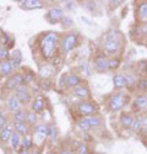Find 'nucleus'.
I'll list each match as a JSON object with an SVG mask.
<instances>
[{
  "instance_id": "1",
  "label": "nucleus",
  "mask_w": 147,
  "mask_h": 154,
  "mask_svg": "<svg viewBox=\"0 0 147 154\" xmlns=\"http://www.w3.org/2000/svg\"><path fill=\"white\" fill-rule=\"evenodd\" d=\"M56 45H58V35L55 32H49L48 35H45L41 43L43 56L48 59L53 58L56 51Z\"/></svg>"
},
{
  "instance_id": "2",
  "label": "nucleus",
  "mask_w": 147,
  "mask_h": 154,
  "mask_svg": "<svg viewBox=\"0 0 147 154\" xmlns=\"http://www.w3.org/2000/svg\"><path fill=\"white\" fill-rule=\"evenodd\" d=\"M104 51L109 54H115L119 48H120V40H119V36L117 32H112L109 33L108 37L105 38L104 41Z\"/></svg>"
},
{
  "instance_id": "3",
  "label": "nucleus",
  "mask_w": 147,
  "mask_h": 154,
  "mask_svg": "<svg viewBox=\"0 0 147 154\" xmlns=\"http://www.w3.org/2000/svg\"><path fill=\"white\" fill-rule=\"evenodd\" d=\"M76 42H77V35L76 33H69L65 37H63V40H61V49L68 53L75 47Z\"/></svg>"
},
{
  "instance_id": "4",
  "label": "nucleus",
  "mask_w": 147,
  "mask_h": 154,
  "mask_svg": "<svg viewBox=\"0 0 147 154\" xmlns=\"http://www.w3.org/2000/svg\"><path fill=\"white\" fill-rule=\"evenodd\" d=\"M124 105H125V95L121 93L113 95L109 101V107L112 111H119L120 109L124 107Z\"/></svg>"
},
{
  "instance_id": "5",
  "label": "nucleus",
  "mask_w": 147,
  "mask_h": 154,
  "mask_svg": "<svg viewBox=\"0 0 147 154\" xmlns=\"http://www.w3.org/2000/svg\"><path fill=\"white\" fill-rule=\"evenodd\" d=\"M77 110H79V112L82 115V116H86V117L92 116V115L96 112L94 105H92L91 102H87V101L80 102L79 106H77Z\"/></svg>"
},
{
  "instance_id": "6",
  "label": "nucleus",
  "mask_w": 147,
  "mask_h": 154,
  "mask_svg": "<svg viewBox=\"0 0 147 154\" xmlns=\"http://www.w3.org/2000/svg\"><path fill=\"white\" fill-rule=\"evenodd\" d=\"M94 68H96L97 72H99V73L107 72L109 69V60L103 56L97 57L96 60H94Z\"/></svg>"
},
{
  "instance_id": "7",
  "label": "nucleus",
  "mask_w": 147,
  "mask_h": 154,
  "mask_svg": "<svg viewBox=\"0 0 147 154\" xmlns=\"http://www.w3.org/2000/svg\"><path fill=\"white\" fill-rule=\"evenodd\" d=\"M24 82V76L23 75H21V74H16V75H14V76H11V78L7 80V83H6V86L9 88V89H17L20 85H22V83Z\"/></svg>"
},
{
  "instance_id": "8",
  "label": "nucleus",
  "mask_w": 147,
  "mask_h": 154,
  "mask_svg": "<svg viewBox=\"0 0 147 154\" xmlns=\"http://www.w3.org/2000/svg\"><path fill=\"white\" fill-rule=\"evenodd\" d=\"M48 20L50 22H58L60 19H63L64 14H63V10L61 9H58V8H54V9H50L48 11Z\"/></svg>"
},
{
  "instance_id": "9",
  "label": "nucleus",
  "mask_w": 147,
  "mask_h": 154,
  "mask_svg": "<svg viewBox=\"0 0 147 154\" xmlns=\"http://www.w3.org/2000/svg\"><path fill=\"white\" fill-rule=\"evenodd\" d=\"M16 96L21 102H27L30 100V94L27 91V88L24 85H20L16 89Z\"/></svg>"
},
{
  "instance_id": "10",
  "label": "nucleus",
  "mask_w": 147,
  "mask_h": 154,
  "mask_svg": "<svg viewBox=\"0 0 147 154\" xmlns=\"http://www.w3.org/2000/svg\"><path fill=\"white\" fill-rule=\"evenodd\" d=\"M49 134V127L47 125H38L36 126V138H39L41 140H43Z\"/></svg>"
},
{
  "instance_id": "11",
  "label": "nucleus",
  "mask_w": 147,
  "mask_h": 154,
  "mask_svg": "<svg viewBox=\"0 0 147 154\" xmlns=\"http://www.w3.org/2000/svg\"><path fill=\"white\" fill-rule=\"evenodd\" d=\"M74 94H75L77 97L86 99V97L90 96V90L86 86H83V85H79L76 88H74Z\"/></svg>"
},
{
  "instance_id": "12",
  "label": "nucleus",
  "mask_w": 147,
  "mask_h": 154,
  "mask_svg": "<svg viewBox=\"0 0 147 154\" xmlns=\"http://www.w3.org/2000/svg\"><path fill=\"white\" fill-rule=\"evenodd\" d=\"M113 84H114V88L115 89H122V88L126 85L125 75H122V74H115L113 76Z\"/></svg>"
},
{
  "instance_id": "13",
  "label": "nucleus",
  "mask_w": 147,
  "mask_h": 154,
  "mask_svg": "<svg viewBox=\"0 0 147 154\" xmlns=\"http://www.w3.org/2000/svg\"><path fill=\"white\" fill-rule=\"evenodd\" d=\"M137 16L141 21H147V2H142L137 6Z\"/></svg>"
},
{
  "instance_id": "14",
  "label": "nucleus",
  "mask_w": 147,
  "mask_h": 154,
  "mask_svg": "<svg viewBox=\"0 0 147 154\" xmlns=\"http://www.w3.org/2000/svg\"><path fill=\"white\" fill-rule=\"evenodd\" d=\"M134 105L139 110H146L147 109V96H145V95L137 96L134 100Z\"/></svg>"
},
{
  "instance_id": "15",
  "label": "nucleus",
  "mask_w": 147,
  "mask_h": 154,
  "mask_svg": "<svg viewBox=\"0 0 147 154\" xmlns=\"http://www.w3.org/2000/svg\"><path fill=\"white\" fill-rule=\"evenodd\" d=\"M7 104H9V109H10L11 111L17 112V111H20V109H21V101L17 99V96H11V97L9 99V101H7Z\"/></svg>"
},
{
  "instance_id": "16",
  "label": "nucleus",
  "mask_w": 147,
  "mask_h": 154,
  "mask_svg": "<svg viewBox=\"0 0 147 154\" xmlns=\"http://www.w3.org/2000/svg\"><path fill=\"white\" fill-rule=\"evenodd\" d=\"M12 133H14L12 132V128L10 126H5L1 130V132H0V140L1 142H7V140H10Z\"/></svg>"
},
{
  "instance_id": "17",
  "label": "nucleus",
  "mask_w": 147,
  "mask_h": 154,
  "mask_svg": "<svg viewBox=\"0 0 147 154\" xmlns=\"http://www.w3.org/2000/svg\"><path fill=\"white\" fill-rule=\"evenodd\" d=\"M21 60H22V56H21V52L19 49H15L14 52L11 53V64L12 67H19L21 64Z\"/></svg>"
},
{
  "instance_id": "18",
  "label": "nucleus",
  "mask_w": 147,
  "mask_h": 154,
  "mask_svg": "<svg viewBox=\"0 0 147 154\" xmlns=\"http://www.w3.org/2000/svg\"><path fill=\"white\" fill-rule=\"evenodd\" d=\"M12 70V64L11 62L9 60H3L1 63H0V74L3 75H9Z\"/></svg>"
},
{
  "instance_id": "19",
  "label": "nucleus",
  "mask_w": 147,
  "mask_h": 154,
  "mask_svg": "<svg viewBox=\"0 0 147 154\" xmlns=\"http://www.w3.org/2000/svg\"><path fill=\"white\" fill-rule=\"evenodd\" d=\"M134 121H135V119L129 113H124V115H121L120 116V123L124 127H131Z\"/></svg>"
},
{
  "instance_id": "20",
  "label": "nucleus",
  "mask_w": 147,
  "mask_h": 154,
  "mask_svg": "<svg viewBox=\"0 0 147 154\" xmlns=\"http://www.w3.org/2000/svg\"><path fill=\"white\" fill-rule=\"evenodd\" d=\"M23 6L26 9H41L43 8V3L38 0H26L23 2Z\"/></svg>"
},
{
  "instance_id": "21",
  "label": "nucleus",
  "mask_w": 147,
  "mask_h": 154,
  "mask_svg": "<svg viewBox=\"0 0 147 154\" xmlns=\"http://www.w3.org/2000/svg\"><path fill=\"white\" fill-rule=\"evenodd\" d=\"M83 120H85L86 123L90 126V128H91V127H98V126H101V123H102L101 119H98V117H96V116H88V117H86V119H83Z\"/></svg>"
},
{
  "instance_id": "22",
  "label": "nucleus",
  "mask_w": 147,
  "mask_h": 154,
  "mask_svg": "<svg viewBox=\"0 0 147 154\" xmlns=\"http://www.w3.org/2000/svg\"><path fill=\"white\" fill-rule=\"evenodd\" d=\"M15 130H16V132L19 134L26 136L28 133V127H27V125L24 122H16L15 123Z\"/></svg>"
},
{
  "instance_id": "23",
  "label": "nucleus",
  "mask_w": 147,
  "mask_h": 154,
  "mask_svg": "<svg viewBox=\"0 0 147 154\" xmlns=\"http://www.w3.org/2000/svg\"><path fill=\"white\" fill-rule=\"evenodd\" d=\"M66 84H68L69 86H71V88H76V86L80 85V78H79L77 75H75V74H70V75L68 76Z\"/></svg>"
},
{
  "instance_id": "24",
  "label": "nucleus",
  "mask_w": 147,
  "mask_h": 154,
  "mask_svg": "<svg viewBox=\"0 0 147 154\" xmlns=\"http://www.w3.org/2000/svg\"><path fill=\"white\" fill-rule=\"evenodd\" d=\"M43 107H44V101H43L42 97H38V99H36V100L33 101V104H32V109H33V111L39 112V111L43 110Z\"/></svg>"
},
{
  "instance_id": "25",
  "label": "nucleus",
  "mask_w": 147,
  "mask_h": 154,
  "mask_svg": "<svg viewBox=\"0 0 147 154\" xmlns=\"http://www.w3.org/2000/svg\"><path fill=\"white\" fill-rule=\"evenodd\" d=\"M10 144H11V147L14 148V149H16L20 146V134L17 132L12 133V136L10 138Z\"/></svg>"
},
{
  "instance_id": "26",
  "label": "nucleus",
  "mask_w": 147,
  "mask_h": 154,
  "mask_svg": "<svg viewBox=\"0 0 147 154\" xmlns=\"http://www.w3.org/2000/svg\"><path fill=\"white\" fill-rule=\"evenodd\" d=\"M26 116L27 113H24L23 111H17L14 113V121L15 123L16 122H24V120H26Z\"/></svg>"
},
{
  "instance_id": "27",
  "label": "nucleus",
  "mask_w": 147,
  "mask_h": 154,
  "mask_svg": "<svg viewBox=\"0 0 147 154\" xmlns=\"http://www.w3.org/2000/svg\"><path fill=\"white\" fill-rule=\"evenodd\" d=\"M137 72L141 75H147V60H141L137 64Z\"/></svg>"
},
{
  "instance_id": "28",
  "label": "nucleus",
  "mask_w": 147,
  "mask_h": 154,
  "mask_svg": "<svg viewBox=\"0 0 147 154\" xmlns=\"http://www.w3.org/2000/svg\"><path fill=\"white\" fill-rule=\"evenodd\" d=\"M137 89L141 91H147V78H142L137 82Z\"/></svg>"
},
{
  "instance_id": "29",
  "label": "nucleus",
  "mask_w": 147,
  "mask_h": 154,
  "mask_svg": "<svg viewBox=\"0 0 147 154\" xmlns=\"http://www.w3.org/2000/svg\"><path fill=\"white\" fill-rule=\"evenodd\" d=\"M22 146H23V149L28 150V149L32 147V140H31V138L24 137V138H23V140H22Z\"/></svg>"
},
{
  "instance_id": "30",
  "label": "nucleus",
  "mask_w": 147,
  "mask_h": 154,
  "mask_svg": "<svg viewBox=\"0 0 147 154\" xmlns=\"http://www.w3.org/2000/svg\"><path fill=\"white\" fill-rule=\"evenodd\" d=\"M36 113L34 112H27V116H26V121L28 123H34L36 122Z\"/></svg>"
},
{
  "instance_id": "31",
  "label": "nucleus",
  "mask_w": 147,
  "mask_h": 154,
  "mask_svg": "<svg viewBox=\"0 0 147 154\" xmlns=\"http://www.w3.org/2000/svg\"><path fill=\"white\" fill-rule=\"evenodd\" d=\"M119 59H110L109 60V68L110 69H115V68H118L119 67Z\"/></svg>"
},
{
  "instance_id": "32",
  "label": "nucleus",
  "mask_w": 147,
  "mask_h": 154,
  "mask_svg": "<svg viewBox=\"0 0 147 154\" xmlns=\"http://www.w3.org/2000/svg\"><path fill=\"white\" fill-rule=\"evenodd\" d=\"M7 57H9V52H7V49H6L5 47H1V48H0V58L5 60Z\"/></svg>"
},
{
  "instance_id": "33",
  "label": "nucleus",
  "mask_w": 147,
  "mask_h": 154,
  "mask_svg": "<svg viewBox=\"0 0 147 154\" xmlns=\"http://www.w3.org/2000/svg\"><path fill=\"white\" fill-rule=\"evenodd\" d=\"M77 154H87V147H86V144L81 143L79 146V149H77Z\"/></svg>"
},
{
  "instance_id": "34",
  "label": "nucleus",
  "mask_w": 147,
  "mask_h": 154,
  "mask_svg": "<svg viewBox=\"0 0 147 154\" xmlns=\"http://www.w3.org/2000/svg\"><path fill=\"white\" fill-rule=\"evenodd\" d=\"M125 82H126V85H129V86L134 85V83H135L134 78H132L130 74H125Z\"/></svg>"
},
{
  "instance_id": "35",
  "label": "nucleus",
  "mask_w": 147,
  "mask_h": 154,
  "mask_svg": "<svg viewBox=\"0 0 147 154\" xmlns=\"http://www.w3.org/2000/svg\"><path fill=\"white\" fill-rule=\"evenodd\" d=\"M5 123H6V121H5V117H4V113L0 111V130H3V128L5 127Z\"/></svg>"
},
{
  "instance_id": "36",
  "label": "nucleus",
  "mask_w": 147,
  "mask_h": 154,
  "mask_svg": "<svg viewBox=\"0 0 147 154\" xmlns=\"http://www.w3.org/2000/svg\"><path fill=\"white\" fill-rule=\"evenodd\" d=\"M80 127L82 128V130H88V128H90V126L85 122V120H82V121L80 122Z\"/></svg>"
},
{
  "instance_id": "37",
  "label": "nucleus",
  "mask_w": 147,
  "mask_h": 154,
  "mask_svg": "<svg viewBox=\"0 0 147 154\" xmlns=\"http://www.w3.org/2000/svg\"><path fill=\"white\" fill-rule=\"evenodd\" d=\"M63 23H68V26H69V25L72 23V21H71L70 19H68V17H64V19H63Z\"/></svg>"
},
{
  "instance_id": "38",
  "label": "nucleus",
  "mask_w": 147,
  "mask_h": 154,
  "mask_svg": "<svg viewBox=\"0 0 147 154\" xmlns=\"http://www.w3.org/2000/svg\"><path fill=\"white\" fill-rule=\"evenodd\" d=\"M143 126H147V115H143Z\"/></svg>"
},
{
  "instance_id": "39",
  "label": "nucleus",
  "mask_w": 147,
  "mask_h": 154,
  "mask_svg": "<svg viewBox=\"0 0 147 154\" xmlns=\"http://www.w3.org/2000/svg\"><path fill=\"white\" fill-rule=\"evenodd\" d=\"M19 154H30V153H28V150H26V149H22Z\"/></svg>"
},
{
  "instance_id": "40",
  "label": "nucleus",
  "mask_w": 147,
  "mask_h": 154,
  "mask_svg": "<svg viewBox=\"0 0 147 154\" xmlns=\"http://www.w3.org/2000/svg\"><path fill=\"white\" fill-rule=\"evenodd\" d=\"M60 154H72V152H70V150H63Z\"/></svg>"
},
{
  "instance_id": "41",
  "label": "nucleus",
  "mask_w": 147,
  "mask_h": 154,
  "mask_svg": "<svg viewBox=\"0 0 147 154\" xmlns=\"http://www.w3.org/2000/svg\"><path fill=\"white\" fill-rule=\"evenodd\" d=\"M48 154H55V153H54V152H49Z\"/></svg>"
},
{
  "instance_id": "42",
  "label": "nucleus",
  "mask_w": 147,
  "mask_h": 154,
  "mask_svg": "<svg viewBox=\"0 0 147 154\" xmlns=\"http://www.w3.org/2000/svg\"><path fill=\"white\" fill-rule=\"evenodd\" d=\"M146 47H147V41H146Z\"/></svg>"
},
{
  "instance_id": "43",
  "label": "nucleus",
  "mask_w": 147,
  "mask_h": 154,
  "mask_svg": "<svg viewBox=\"0 0 147 154\" xmlns=\"http://www.w3.org/2000/svg\"><path fill=\"white\" fill-rule=\"evenodd\" d=\"M34 154H38V153H34Z\"/></svg>"
},
{
  "instance_id": "44",
  "label": "nucleus",
  "mask_w": 147,
  "mask_h": 154,
  "mask_svg": "<svg viewBox=\"0 0 147 154\" xmlns=\"http://www.w3.org/2000/svg\"><path fill=\"white\" fill-rule=\"evenodd\" d=\"M146 111H147V109H146Z\"/></svg>"
}]
</instances>
